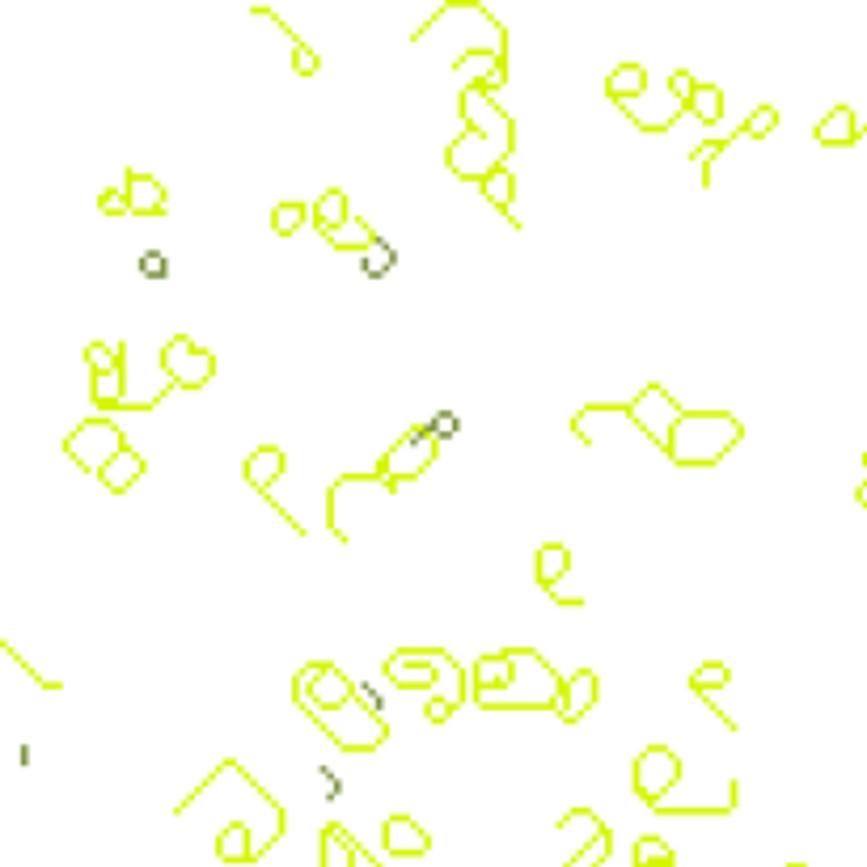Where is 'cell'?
Masks as SVG:
<instances>
[{
  "label": "cell",
  "mask_w": 867,
  "mask_h": 867,
  "mask_svg": "<svg viewBox=\"0 0 867 867\" xmlns=\"http://www.w3.org/2000/svg\"><path fill=\"white\" fill-rule=\"evenodd\" d=\"M461 119H466V132L445 148V166L466 182H482L487 174L508 166V157L516 148V119L479 81L461 90Z\"/></svg>",
  "instance_id": "cell-1"
},
{
  "label": "cell",
  "mask_w": 867,
  "mask_h": 867,
  "mask_svg": "<svg viewBox=\"0 0 867 867\" xmlns=\"http://www.w3.org/2000/svg\"><path fill=\"white\" fill-rule=\"evenodd\" d=\"M745 440V424L732 410H686L669 440V461L681 470H711Z\"/></svg>",
  "instance_id": "cell-2"
},
{
  "label": "cell",
  "mask_w": 867,
  "mask_h": 867,
  "mask_svg": "<svg viewBox=\"0 0 867 867\" xmlns=\"http://www.w3.org/2000/svg\"><path fill=\"white\" fill-rule=\"evenodd\" d=\"M512 660H516V673L508 681V690L474 699L482 711H542V707H554V711H558L563 686H567V681L554 673L551 665H546L533 648H512Z\"/></svg>",
  "instance_id": "cell-3"
},
{
  "label": "cell",
  "mask_w": 867,
  "mask_h": 867,
  "mask_svg": "<svg viewBox=\"0 0 867 867\" xmlns=\"http://www.w3.org/2000/svg\"><path fill=\"white\" fill-rule=\"evenodd\" d=\"M305 715H310L343 753H373V749H382L389 741L386 715H382L377 699H373L364 686L356 699L335 707V711H305Z\"/></svg>",
  "instance_id": "cell-4"
},
{
  "label": "cell",
  "mask_w": 867,
  "mask_h": 867,
  "mask_svg": "<svg viewBox=\"0 0 867 867\" xmlns=\"http://www.w3.org/2000/svg\"><path fill=\"white\" fill-rule=\"evenodd\" d=\"M436 453H440V432H436V424H415L410 432H403V440H394V449H389L386 458L377 461V474H382L386 487L394 491L398 482L419 479V474L436 461Z\"/></svg>",
  "instance_id": "cell-5"
},
{
  "label": "cell",
  "mask_w": 867,
  "mask_h": 867,
  "mask_svg": "<svg viewBox=\"0 0 867 867\" xmlns=\"http://www.w3.org/2000/svg\"><path fill=\"white\" fill-rule=\"evenodd\" d=\"M292 694H296L301 711H335V707H343V702H352L361 694V681H352L331 660H314V665H305L296 673Z\"/></svg>",
  "instance_id": "cell-6"
},
{
  "label": "cell",
  "mask_w": 867,
  "mask_h": 867,
  "mask_svg": "<svg viewBox=\"0 0 867 867\" xmlns=\"http://www.w3.org/2000/svg\"><path fill=\"white\" fill-rule=\"evenodd\" d=\"M123 449H127V436H123L119 424H111V419H85V424H76L69 440H64V453L81 466V470H90V474H102L111 461L119 458Z\"/></svg>",
  "instance_id": "cell-7"
},
{
  "label": "cell",
  "mask_w": 867,
  "mask_h": 867,
  "mask_svg": "<svg viewBox=\"0 0 867 867\" xmlns=\"http://www.w3.org/2000/svg\"><path fill=\"white\" fill-rule=\"evenodd\" d=\"M686 415V407H677V398L669 394L665 386H644L635 394V403H627V419L639 428V432L648 436L656 449H669V440H673V428L677 419Z\"/></svg>",
  "instance_id": "cell-8"
},
{
  "label": "cell",
  "mask_w": 867,
  "mask_h": 867,
  "mask_svg": "<svg viewBox=\"0 0 867 867\" xmlns=\"http://www.w3.org/2000/svg\"><path fill=\"white\" fill-rule=\"evenodd\" d=\"M630 779H635V795L648 804L651 813H660L665 808V795L681 783V758L669 745H648L635 758Z\"/></svg>",
  "instance_id": "cell-9"
},
{
  "label": "cell",
  "mask_w": 867,
  "mask_h": 867,
  "mask_svg": "<svg viewBox=\"0 0 867 867\" xmlns=\"http://www.w3.org/2000/svg\"><path fill=\"white\" fill-rule=\"evenodd\" d=\"M161 368H166L169 386L203 389L212 382V373H217V356H212L208 347H199L195 338L174 335L166 347H161Z\"/></svg>",
  "instance_id": "cell-10"
},
{
  "label": "cell",
  "mask_w": 867,
  "mask_h": 867,
  "mask_svg": "<svg viewBox=\"0 0 867 867\" xmlns=\"http://www.w3.org/2000/svg\"><path fill=\"white\" fill-rule=\"evenodd\" d=\"M382 843H386V850L389 855H398V859H415V855H428V850H432L428 829H424L415 817H407V813L386 817V825H382Z\"/></svg>",
  "instance_id": "cell-11"
},
{
  "label": "cell",
  "mask_w": 867,
  "mask_h": 867,
  "mask_svg": "<svg viewBox=\"0 0 867 867\" xmlns=\"http://www.w3.org/2000/svg\"><path fill=\"white\" fill-rule=\"evenodd\" d=\"M597 694H602V677L593 669H576L563 686V702H558V720L563 723H579L593 707H597Z\"/></svg>",
  "instance_id": "cell-12"
},
{
  "label": "cell",
  "mask_w": 867,
  "mask_h": 867,
  "mask_svg": "<svg viewBox=\"0 0 867 867\" xmlns=\"http://www.w3.org/2000/svg\"><path fill=\"white\" fill-rule=\"evenodd\" d=\"M123 191H127V203H132L136 217H161V212H169V191L153 174H145V169H127Z\"/></svg>",
  "instance_id": "cell-13"
},
{
  "label": "cell",
  "mask_w": 867,
  "mask_h": 867,
  "mask_svg": "<svg viewBox=\"0 0 867 867\" xmlns=\"http://www.w3.org/2000/svg\"><path fill=\"white\" fill-rule=\"evenodd\" d=\"M284 470H289V458H284L280 445H259V449H250L246 461H241L246 482H250L254 491H263L267 500H271V487H275V479H280Z\"/></svg>",
  "instance_id": "cell-14"
},
{
  "label": "cell",
  "mask_w": 867,
  "mask_h": 867,
  "mask_svg": "<svg viewBox=\"0 0 867 867\" xmlns=\"http://www.w3.org/2000/svg\"><path fill=\"white\" fill-rule=\"evenodd\" d=\"M512 673H516L512 648L495 651V656H479V660H474V673H470V699H482V694H500V690H508Z\"/></svg>",
  "instance_id": "cell-15"
},
{
  "label": "cell",
  "mask_w": 867,
  "mask_h": 867,
  "mask_svg": "<svg viewBox=\"0 0 867 867\" xmlns=\"http://www.w3.org/2000/svg\"><path fill=\"white\" fill-rule=\"evenodd\" d=\"M813 136H817V145H829V148H846L855 145L859 136H864V127H859V115H855V106H846L838 102L834 111H825L813 127Z\"/></svg>",
  "instance_id": "cell-16"
},
{
  "label": "cell",
  "mask_w": 867,
  "mask_h": 867,
  "mask_svg": "<svg viewBox=\"0 0 867 867\" xmlns=\"http://www.w3.org/2000/svg\"><path fill=\"white\" fill-rule=\"evenodd\" d=\"M361 859V843L338 825L331 821L326 829H322V838H317V864L322 867H356Z\"/></svg>",
  "instance_id": "cell-17"
},
{
  "label": "cell",
  "mask_w": 867,
  "mask_h": 867,
  "mask_svg": "<svg viewBox=\"0 0 867 867\" xmlns=\"http://www.w3.org/2000/svg\"><path fill=\"white\" fill-rule=\"evenodd\" d=\"M145 470H148V461H145V453H136L132 445L123 449L119 458L111 461L102 474H97V482L106 487V491H115V495H123V491H132L136 482L145 479Z\"/></svg>",
  "instance_id": "cell-18"
},
{
  "label": "cell",
  "mask_w": 867,
  "mask_h": 867,
  "mask_svg": "<svg viewBox=\"0 0 867 867\" xmlns=\"http://www.w3.org/2000/svg\"><path fill=\"white\" fill-rule=\"evenodd\" d=\"M605 94H609L614 106L639 102V97L648 94V69H644V64H618L614 73L605 76Z\"/></svg>",
  "instance_id": "cell-19"
},
{
  "label": "cell",
  "mask_w": 867,
  "mask_h": 867,
  "mask_svg": "<svg viewBox=\"0 0 867 867\" xmlns=\"http://www.w3.org/2000/svg\"><path fill=\"white\" fill-rule=\"evenodd\" d=\"M217 859L220 864H254V834L246 821H229L217 834Z\"/></svg>",
  "instance_id": "cell-20"
},
{
  "label": "cell",
  "mask_w": 867,
  "mask_h": 867,
  "mask_svg": "<svg viewBox=\"0 0 867 867\" xmlns=\"http://www.w3.org/2000/svg\"><path fill=\"white\" fill-rule=\"evenodd\" d=\"M567 567H572V551H567L563 542H546V546L537 551L533 576H537V584H542L546 593H558V579L567 576Z\"/></svg>",
  "instance_id": "cell-21"
},
{
  "label": "cell",
  "mask_w": 867,
  "mask_h": 867,
  "mask_svg": "<svg viewBox=\"0 0 867 867\" xmlns=\"http://www.w3.org/2000/svg\"><path fill=\"white\" fill-rule=\"evenodd\" d=\"M352 220V199H347V191H338V187H331V191L322 195L314 203V224L317 233L326 238V233H335V229H343Z\"/></svg>",
  "instance_id": "cell-22"
},
{
  "label": "cell",
  "mask_w": 867,
  "mask_h": 867,
  "mask_svg": "<svg viewBox=\"0 0 867 867\" xmlns=\"http://www.w3.org/2000/svg\"><path fill=\"white\" fill-rule=\"evenodd\" d=\"M479 191H482V199H487V203H495L512 224H521V220H516V208H512V195H516V178H512V169L504 166V169H495V174H487V178L479 182Z\"/></svg>",
  "instance_id": "cell-23"
},
{
  "label": "cell",
  "mask_w": 867,
  "mask_h": 867,
  "mask_svg": "<svg viewBox=\"0 0 867 867\" xmlns=\"http://www.w3.org/2000/svg\"><path fill=\"white\" fill-rule=\"evenodd\" d=\"M326 241L335 246V250H352V254H364V250H373L377 246V229L368 224V220H361V217H352L343 229H335V233H326Z\"/></svg>",
  "instance_id": "cell-24"
},
{
  "label": "cell",
  "mask_w": 867,
  "mask_h": 867,
  "mask_svg": "<svg viewBox=\"0 0 867 867\" xmlns=\"http://www.w3.org/2000/svg\"><path fill=\"white\" fill-rule=\"evenodd\" d=\"M690 111H694V119L699 123H720L723 115V90L715 85V81H699L694 85V97H690Z\"/></svg>",
  "instance_id": "cell-25"
},
{
  "label": "cell",
  "mask_w": 867,
  "mask_h": 867,
  "mask_svg": "<svg viewBox=\"0 0 867 867\" xmlns=\"http://www.w3.org/2000/svg\"><path fill=\"white\" fill-rule=\"evenodd\" d=\"M310 217H314V212H310V203H301V199H284V203H275V208H271V229H275L280 238H292V233H296V229H301Z\"/></svg>",
  "instance_id": "cell-26"
},
{
  "label": "cell",
  "mask_w": 867,
  "mask_h": 867,
  "mask_svg": "<svg viewBox=\"0 0 867 867\" xmlns=\"http://www.w3.org/2000/svg\"><path fill=\"white\" fill-rule=\"evenodd\" d=\"M732 681V673H728V665H720V660H707V665H699V673L690 677V690L694 694H702V699H711L715 690H723Z\"/></svg>",
  "instance_id": "cell-27"
},
{
  "label": "cell",
  "mask_w": 867,
  "mask_h": 867,
  "mask_svg": "<svg viewBox=\"0 0 867 867\" xmlns=\"http://www.w3.org/2000/svg\"><path fill=\"white\" fill-rule=\"evenodd\" d=\"M779 106H771V102H762V106H753L749 111L745 127H741V136H749V140H766V136H774V127H779Z\"/></svg>",
  "instance_id": "cell-28"
},
{
  "label": "cell",
  "mask_w": 867,
  "mask_h": 867,
  "mask_svg": "<svg viewBox=\"0 0 867 867\" xmlns=\"http://www.w3.org/2000/svg\"><path fill=\"white\" fill-rule=\"evenodd\" d=\"M85 364L97 373H119L123 368V343H90L85 347Z\"/></svg>",
  "instance_id": "cell-29"
},
{
  "label": "cell",
  "mask_w": 867,
  "mask_h": 867,
  "mask_svg": "<svg viewBox=\"0 0 867 867\" xmlns=\"http://www.w3.org/2000/svg\"><path fill=\"white\" fill-rule=\"evenodd\" d=\"M609 846H614V829H609V825H602V829L593 834V843L584 846V850H579V855L567 867H602L605 859H609Z\"/></svg>",
  "instance_id": "cell-30"
},
{
  "label": "cell",
  "mask_w": 867,
  "mask_h": 867,
  "mask_svg": "<svg viewBox=\"0 0 867 867\" xmlns=\"http://www.w3.org/2000/svg\"><path fill=\"white\" fill-rule=\"evenodd\" d=\"M660 864H677L673 859V846L665 843V838H639L635 843V867H660Z\"/></svg>",
  "instance_id": "cell-31"
},
{
  "label": "cell",
  "mask_w": 867,
  "mask_h": 867,
  "mask_svg": "<svg viewBox=\"0 0 867 867\" xmlns=\"http://www.w3.org/2000/svg\"><path fill=\"white\" fill-rule=\"evenodd\" d=\"M361 263H364V275H386L389 267L398 263V254H394L389 246H382V241H377L373 250H364V254H361Z\"/></svg>",
  "instance_id": "cell-32"
},
{
  "label": "cell",
  "mask_w": 867,
  "mask_h": 867,
  "mask_svg": "<svg viewBox=\"0 0 867 867\" xmlns=\"http://www.w3.org/2000/svg\"><path fill=\"white\" fill-rule=\"evenodd\" d=\"M97 212H102V217H127V212H132L127 191H123V187H106V191L97 195Z\"/></svg>",
  "instance_id": "cell-33"
},
{
  "label": "cell",
  "mask_w": 867,
  "mask_h": 867,
  "mask_svg": "<svg viewBox=\"0 0 867 867\" xmlns=\"http://www.w3.org/2000/svg\"><path fill=\"white\" fill-rule=\"evenodd\" d=\"M322 69V55L314 48H305V43H292V73L296 76H314Z\"/></svg>",
  "instance_id": "cell-34"
},
{
  "label": "cell",
  "mask_w": 867,
  "mask_h": 867,
  "mask_svg": "<svg viewBox=\"0 0 867 867\" xmlns=\"http://www.w3.org/2000/svg\"><path fill=\"white\" fill-rule=\"evenodd\" d=\"M737 136H741V132H737ZM737 136H723V140H707V145H699L694 153H690V157H694V166L707 169V161H711V157H720V153H728V145H732Z\"/></svg>",
  "instance_id": "cell-35"
},
{
  "label": "cell",
  "mask_w": 867,
  "mask_h": 867,
  "mask_svg": "<svg viewBox=\"0 0 867 867\" xmlns=\"http://www.w3.org/2000/svg\"><path fill=\"white\" fill-rule=\"evenodd\" d=\"M140 271H145V275H153V280H161V275H166V254H157V250H153V254H145V259H140Z\"/></svg>",
  "instance_id": "cell-36"
},
{
  "label": "cell",
  "mask_w": 867,
  "mask_h": 867,
  "mask_svg": "<svg viewBox=\"0 0 867 867\" xmlns=\"http://www.w3.org/2000/svg\"><path fill=\"white\" fill-rule=\"evenodd\" d=\"M449 715H453V707H449L445 699H432V702H428V723H445Z\"/></svg>",
  "instance_id": "cell-37"
},
{
  "label": "cell",
  "mask_w": 867,
  "mask_h": 867,
  "mask_svg": "<svg viewBox=\"0 0 867 867\" xmlns=\"http://www.w3.org/2000/svg\"><path fill=\"white\" fill-rule=\"evenodd\" d=\"M855 500H859V508H867V479L855 487Z\"/></svg>",
  "instance_id": "cell-38"
},
{
  "label": "cell",
  "mask_w": 867,
  "mask_h": 867,
  "mask_svg": "<svg viewBox=\"0 0 867 867\" xmlns=\"http://www.w3.org/2000/svg\"><path fill=\"white\" fill-rule=\"evenodd\" d=\"M787 867H808V864H787Z\"/></svg>",
  "instance_id": "cell-39"
},
{
  "label": "cell",
  "mask_w": 867,
  "mask_h": 867,
  "mask_svg": "<svg viewBox=\"0 0 867 867\" xmlns=\"http://www.w3.org/2000/svg\"><path fill=\"white\" fill-rule=\"evenodd\" d=\"M864 470H867V449H864Z\"/></svg>",
  "instance_id": "cell-40"
},
{
  "label": "cell",
  "mask_w": 867,
  "mask_h": 867,
  "mask_svg": "<svg viewBox=\"0 0 867 867\" xmlns=\"http://www.w3.org/2000/svg\"><path fill=\"white\" fill-rule=\"evenodd\" d=\"M373 867H382V864H373Z\"/></svg>",
  "instance_id": "cell-41"
}]
</instances>
